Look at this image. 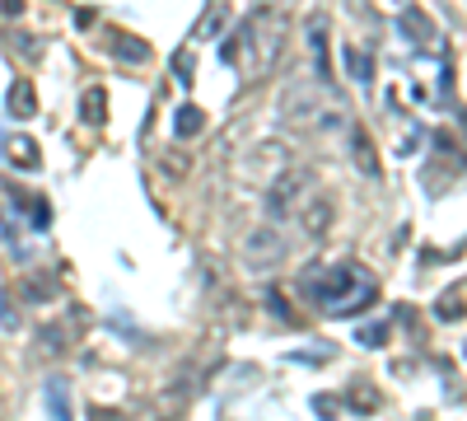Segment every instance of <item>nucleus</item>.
<instances>
[{
  "label": "nucleus",
  "instance_id": "obj_1",
  "mask_svg": "<svg viewBox=\"0 0 467 421\" xmlns=\"http://www.w3.org/2000/svg\"><path fill=\"white\" fill-rule=\"evenodd\" d=\"M285 33H290V19L276 0H253V10L244 15L239 33L224 43V61L239 66L248 80H262V75L281 61L285 52Z\"/></svg>",
  "mask_w": 467,
  "mask_h": 421
},
{
  "label": "nucleus",
  "instance_id": "obj_2",
  "mask_svg": "<svg viewBox=\"0 0 467 421\" xmlns=\"http://www.w3.org/2000/svg\"><path fill=\"white\" fill-rule=\"evenodd\" d=\"M304 290L308 300L318 304L323 314L346 319V314H360L379 300V281L369 267L360 262H337V267H308L304 272Z\"/></svg>",
  "mask_w": 467,
  "mask_h": 421
},
{
  "label": "nucleus",
  "instance_id": "obj_3",
  "mask_svg": "<svg viewBox=\"0 0 467 421\" xmlns=\"http://www.w3.org/2000/svg\"><path fill=\"white\" fill-rule=\"evenodd\" d=\"M332 85H318V89H308V85H295L285 99H281V122L299 127V132H341L350 127L346 122V108L327 94Z\"/></svg>",
  "mask_w": 467,
  "mask_h": 421
},
{
  "label": "nucleus",
  "instance_id": "obj_4",
  "mask_svg": "<svg viewBox=\"0 0 467 421\" xmlns=\"http://www.w3.org/2000/svg\"><path fill=\"white\" fill-rule=\"evenodd\" d=\"M314 187H318V174L308 164H285L276 178L266 183V216H271V225L295 220L308 206V197H314Z\"/></svg>",
  "mask_w": 467,
  "mask_h": 421
},
{
  "label": "nucleus",
  "instance_id": "obj_5",
  "mask_svg": "<svg viewBox=\"0 0 467 421\" xmlns=\"http://www.w3.org/2000/svg\"><path fill=\"white\" fill-rule=\"evenodd\" d=\"M281 258H285V235L276 225H262V229H253V235L244 239V262L248 267H271Z\"/></svg>",
  "mask_w": 467,
  "mask_h": 421
},
{
  "label": "nucleus",
  "instance_id": "obj_6",
  "mask_svg": "<svg viewBox=\"0 0 467 421\" xmlns=\"http://www.w3.org/2000/svg\"><path fill=\"white\" fill-rule=\"evenodd\" d=\"M304 33H308V52H314V70H318V80H323V85H332V66H327V15H323V10H314V15H308V24H304Z\"/></svg>",
  "mask_w": 467,
  "mask_h": 421
},
{
  "label": "nucleus",
  "instance_id": "obj_7",
  "mask_svg": "<svg viewBox=\"0 0 467 421\" xmlns=\"http://www.w3.org/2000/svg\"><path fill=\"white\" fill-rule=\"evenodd\" d=\"M304 229H308V239H323L327 235V225H332V202L327 197H308V206L299 211Z\"/></svg>",
  "mask_w": 467,
  "mask_h": 421
},
{
  "label": "nucleus",
  "instance_id": "obj_8",
  "mask_svg": "<svg viewBox=\"0 0 467 421\" xmlns=\"http://www.w3.org/2000/svg\"><path fill=\"white\" fill-rule=\"evenodd\" d=\"M350 155L360 160V174H365V178H379V155H374L369 132H365L360 122H350Z\"/></svg>",
  "mask_w": 467,
  "mask_h": 421
},
{
  "label": "nucleus",
  "instance_id": "obj_9",
  "mask_svg": "<svg viewBox=\"0 0 467 421\" xmlns=\"http://www.w3.org/2000/svg\"><path fill=\"white\" fill-rule=\"evenodd\" d=\"M192 384H197V370H182L173 384H164V407H169V412H182V407L192 403V394H197Z\"/></svg>",
  "mask_w": 467,
  "mask_h": 421
},
{
  "label": "nucleus",
  "instance_id": "obj_10",
  "mask_svg": "<svg viewBox=\"0 0 467 421\" xmlns=\"http://www.w3.org/2000/svg\"><path fill=\"white\" fill-rule=\"evenodd\" d=\"M5 108L15 112L19 122H28L33 112H37V94H33V85H28V80H15V85H10V99H5Z\"/></svg>",
  "mask_w": 467,
  "mask_h": 421
},
{
  "label": "nucleus",
  "instance_id": "obj_11",
  "mask_svg": "<svg viewBox=\"0 0 467 421\" xmlns=\"http://www.w3.org/2000/svg\"><path fill=\"white\" fill-rule=\"evenodd\" d=\"M112 47H117L112 57H117V61H127V66H145V61H150V47L140 43V37H127V33H112Z\"/></svg>",
  "mask_w": 467,
  "mask_h": 421
},
{
  "label": "nucleus",
  "instance_id": "obj_12",
  "mask_svg": "<svg viewBox=\"0 0 467 421\" xmlns=\"http://www.w3.org/2000/svg\"><path fill=\"white\" fill-rule=\"evenodd\" d=\"M202 127H206V112H202L197 103H182L178 118H173V132H178V136H197Z\"/></svg>",
  "mask_w": 467,
  "mask_h": 421
},
{
  "label": "nucleus",
  "instance_id": "obj_13",
  "mask_svg": "<svg viewBox=\"0 0 467 421\" xmlns=\"http://www.w3.org/2000/svg\"><path fill=\"white\" fill-rule=\"evenodd\" d=\"M402 33L411 37V43H420V47H431V37H435V28L420 19V10H402Z\"/></svg>",
  "mask_w": 467,
  "mask_h": 421
},
{
  "label": "nucleus",
  "instance_id": "obj_14",
  "mask_svg": "<svg viewBox=\"0 0 467 421\" xmlns=\"http://www.w3.org/2000/svg\"><path fill=\"white\" fill-rule=\"evenodd\" d=\"M341 52H346V70H350V75H356V80H360V85H369V75H374V66H369V57H365V52H360L356 43H350V47H341Z\"/></svg>",
  "mask_w": 467,
  "mask_h": 421
},
{
  "label": "nucleus",
  "instance_id": "obj_15",
  "mask_svg": "<svg viewBox=\"0 0 467 421\" xmlns=\"http://www.w3.org/2000/svg\"><path fill=\"white\" fill-rule=\"evenodd\" d=\"M10 155L24 160L19 169H37V164H43V155H37V145H33L28 136H10Z\"/></svg>",
  "mask_w": 467,
  "mask_h": 421
},
{
  "label": "nucleus",
  "instance_id": "obj_16",
  "mask_svg": "<svg viewBox=\"0 0 467 421\" xmlns=\"http://www.w3.org/2000/svg\"><path fill=\"white\" fill-rule=\"evenodd\" d=\"M47 407H52V416H57V421H70V403H66V384H57V379H52V384H47Z\"/></svg>",
  "mask_w": 467,
  "mask_h": 421
},
{
  "label": "nucleus",
  "instance_id": "obj_17",
  "mask_svg": "<svg viewBox=\"0 0 467 421\" xmlns=\"http://www.w3.org/2000/svg\"><path fill=\"white\" fill-rule=\"evenodd\" d=\"M85 122H94V127L103 122V89H99V85L85 94Z\"/></svg>",
  "mask_w": 467,
  "mask_h": 421
},
{
  "label": "nucleus",
  "instance_id": "obj_18",
  "mask_svg": "<svg viewBox=\"0 0 467 421\" xmlns=\"http://www.w3.org/2000/svg\"><path fill=\"white\" fill-rule=\"evenodd\" d=\"M52 290H57L52 281H28V286H24V295H28V300H47Z\"/></svg>",
  "mask_w": 467,
  "mask_h": 421
},
{
  "label": "nucleus",
  "instance_id": "obj_19",
  "mask_svg": "<svg viewBox=\"0 0 467 421\" xmlns=\"http://www.w3.org/2000/svg\"><path fill=\"white\" fill-rule=\"evenodd\" d=\"M266 304H271V310H276V319H290V304H285L281 295H266Z\"/></svg>",
  "mask_w": 467,
  "mask_h": 421
},
{
  "label": "nucleus",
  "instance_id": "obj_20",
  "mask_svg": "<svg viewBox=\"0 0 467 421\" xmlns=\"http://www.w3.org/2000/svg\"><path fill=\"white\" fill-rule=\"evenodd\" d=\"M0 10H5V19H19L24 15V0H0Z\"/></svg>",
  "mask_w": 467,
  "mask_h": 421
},
{
  "label": "nucleus",
  "instance_id": "obj_21",
  "mask_svg": "<svg viewBox=\"0 0 467 421\" xmlns=\"http://www.w3.org/2000/svg\"><path fill=\"white\" fill-rule=\"evenodd\" d=\"M360 342H369V347H379V342H383V328H360Z\"/></svg>",
  "mask_w": 467,
  "mask_h": 421
},
{
  "label": "nucleus",
  "instance_id": "obj_22",
  "mask_svg": "<svg viewBox=\"0 0 467 421\" xmlns=\"http://www.w3.org/2000/svg\"><path fill=\"white\" fill-rule=\"evenodd\" d=\"M440 319H458V300H453V295L440 304Z\"/></svg>",
  "mask_w": 467,
  "mask_h": 421
}]
</instances>
